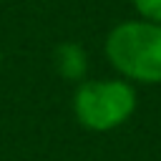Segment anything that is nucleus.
<instances>
[{
  "instance_id": "nucleus-1",
  "label": "nucleus",
  "mask_w": 161,
  "mask_h": 161,
  "mask_svg": "<svg viewBox=\"0 0 161 161\" xmlns=\"http://www.w3.org/2000/svg\"><path fill=\"white\" fill-rule=\"evenodd\" d=\"M106 58L136 83H161V25L151 20H123L106 35Z\"/></svg>"
},
{
  "instance_id": "nucleus-2",
  "label": "nucleus",
  "mask_w": 161,
  "mask_h": 161,
  "mask_svg": "<svg viewBox=\"0 0 161 161\" xmlns=\"http://www.w3.org/2000/svg\"><path fill=\"white\" fill-rule=\"evenodd\" d=\"M136 111V91L128 80H80L73 93L75 121L96 133L123 126Z\"/></svg>"
},
{
  "instance_id": "nucleus-3",
  "label": "nucleus",
  "mask_w": 161,
  "mask_h": 161,
  "mask_svg": "<svg viewBox=\"0 0 161 161\" xmlns=\"http://www.w3.org/2000/svg\"><path fill=\"white\" fill-rule=\"evenodd\" d=\"M53 68L63 80H86V70H88L86 50L73 40L58 43L53 48Z\"/></svg>"
},
{
  "instance_id": "nucleus-4",
  "label": "nucleus",
  "mask_w": 161,
  "mask_h": 161,
  "mask_svg": "<svg viewBox=\"0 0 161 161\" xmlns=\"http://www.w3.org/2000/svg\"><path fill=\"white\" fill-rule=\"evenodd\" d=\"M133 8L143 20L161 25V0H133Z\"/></svg>"
},
{
  "instance_id": "nucleus-5",
  "label": "nucleus",
  "mask_w": 161,
  "mask_h": 161,
  "mask_svg": "<svg viewBox=\"0 0 161 161\" xmlns=\"http://www.w3.org/2000/svg\"><path fill=\"white\" fill-rule=\"evenodd\" d=\"M0 63H3V53H0Z\"/></svg>"
}]
</instances>
